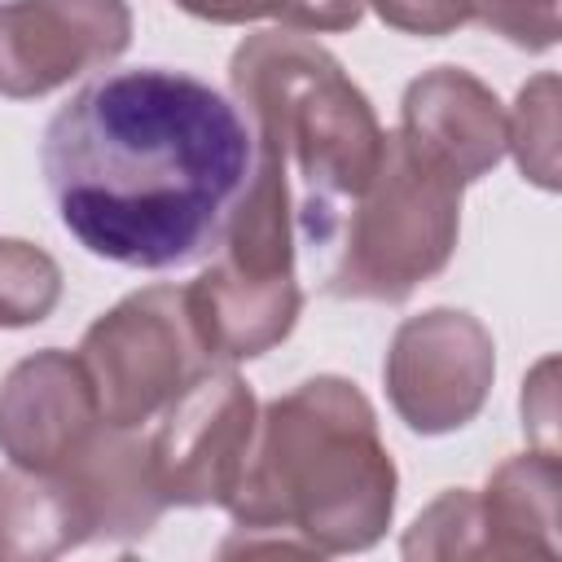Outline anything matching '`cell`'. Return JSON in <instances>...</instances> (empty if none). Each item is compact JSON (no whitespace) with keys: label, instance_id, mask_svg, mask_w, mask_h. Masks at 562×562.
<instances>
[{"label":"cell","instance_id":"obj_13","mask_svg":"<svg viewBox=\"0 0 562 562\" xmlns=\"http://www.w3.org/2000/svg\"><path fill=\"white\" fill-rule=\"evenodd\" d=\"M79 544H88V522L61 474L0 470V562H40Z\"/></svg>","mask_w":562,"mask_h":562},{"label":"cell","instance_id":"obj_4","mask_svg":"<svg viewBox=\"0 0 562 562\" xmlns=\"http://www.w3.org/2000/svg\"><path fill=\"white\" fill-rule=\"evenodd\" d=\"M461 189L400 132H386L378 171L334 237L325 290L334 299L404 303L448 268L461 237Z\"/></svg>","mask_w":562,"mask_h":562},{"label":"cell","instance_id":"obj_10","mask_svg":"<svg viewBox=\"0 0 562 562\" xmlns=\"http://www.w3.org/2000/svg\"><path fill=\"white\" fill-rule=\"evenodd\" d=\"M395 132L457 184L483 180L505 158V105L479 75L461 66L417 75L404 88Z\"/></svg>","mask_w":562,"mask_h":562},{"label":"cell","instance_id":"obj_6","mask_svg":"<svg viewBox=\"0 0 562 562\" xmlns=\"http://www.w3.org/2000/svg\"><path fill=\"white\" fill-rule=\"evenodd\" d=\"M255 422L259 404L255 391L237 378V369L224 360L206 364L158 413V430L145 439L149 474L162 505H228L255 439Z\"/></svg>","mask_w":562,"mask_h":562},{"label":"cell","instance_id":"obj_8","mask_svg":"<svg viewBox=\"0 0 562 562\" xmlns=\"http://www.w3.org/2000/svg\"><path fill=\"white\" fill-rule=\"evenodd\" d=\"M132 44L127 0H4L0 97L31 101L110 66Z\"/></svg>","mask_w":562,"mask_h":562},{"label":"cell","instance_id":"obj_21","mask_svg":"<svg viewBox=\"0 0 562 562\" xmlns=\"http://www.w3.org/2000/svg\"><path fill=\"white\" fill-rule=\"evenodd\" d=\"M364 18V0H303L299 13V31L316 35V31H351Z\"/></svg>","mask_w":562,"mask_h":562},{"label":"cell","instance_id":"obj_3","mask_svg":"<svg viewBox=\"0 0 562 562\" xmlns=\"http://www.w3.org/2000/svg\"><path fill=\"white\" fill-rule=\"evenodd\" d=\"M228 88L250 132V162L281 176L294 198L299 241L334 246L386 145L369 97L329 48L285 26L233 48Z\"/></svg>","mask_w":562,"mask_h":562},{"label":"cell","instance_id":"obj_12","mask_svg":"<svg viewBox=\"0 0 562 562\" xmlns=\"http://www.w3.org/2000/svg\"><path fill=\"white\" fill-rule=\"evenodd\" d=\"M558 452H518L487 474L479 501L483 558H558Z\"/></svg>","mask_w":562,"mask_h":562},{"label":"cell","instance_id":"obj_11","mask_svg":"<svg viewBox=\"0 0 562 562\" xmlns=\"http://www.w3.org/2000/svg\"><path fill=\"white\" fill-rule=\"evenodd\" d=\"M88 522V544L97 540H140L162 518V496L149 474V448L136 430L101 422L88 448L57 470Z\"/></svg>","mask_w":562,"mask_h":562},{"label":"cell","instance_id":"obj_15","mask_svg":"<svg viewBox=\"0 0 562 562\" xmlns=\"http://www.w3.org/2000/svg\"><path fill=\"white\" fill-rule=\"evenodd\" d=\"M61 303L57 259L22 237H0V329H26Z\"/></svg>","mask_w":562,"mask_h":562},{"label":"cell","instance_id":"obj_5","mask_svg":"<svg viewBox=\"0 0 562 562\" xmlns=\"http://www.w3.org/2000/svg\"><path fill=\"white\" fill-rule=\"evenodd\" d=\"M79 364L110 426L140 430L211 360L176 285H145L101 312L79 338Z\"/></svg>","mask_w":562,"mask_h":562},{"label":"cell","instance_id":"obj_9","mask_svg":"<svg viewBox=\"0 0 562 562\" xmlns=\"http://www.w3.org/2000/svg\"><path fill=\"white\" fill-rule=\"evenodd\" d=\"M92 382L75 351L44 347L0 382V452L40 474H57L101 430Z\"/></svg>","mask_w":562,"mask_h":562},{"label":"cell","instance_id":"obj_19","mask_svg":"<svg viewBox=\"0 0 562 562\" xmlns=\"http://www.w3.org/2000/svg\"><path fill=\"white\" fill-rule=\"evenodd\" d=\"M184 13L202 18V22H220V26H246V22H281L285 31H299V13L303 0H176Z\"/></svg>","mask_w":562,"mask_h":562},{"label":"cell","instance_id":"obj_14","mask_svg":"<svg viewBox=\"0 0 562 562\" xmlns=\"http://www.w3.org/2000/svg\"><path fill=\"white\" fill-rule=\"evenodd\" d=\"M505 154H514L522 180L558 189V75H536L518 88L514 114H505Z\"/></svg>","mask_w":562,"mask_h":562},{"label":"cell","instance_id":"obj_7","mask_svg":"<svg viewBox=\"0 0 562 562\" xmlns=\"http://www.w3.org/2000/svg\"><path fill=\"white\" fill-rule=\"evenodd\" d=\"M496 378V342L479 316L430 307L408 316L386 347L382 382L395 417L413 435H452L470 426Z\"/></svg>","mask_w":562,"mask_h":562},{"label":"cell","instance_id":"obj_16","mask_svg":"<svg viewBox=\"0 0 562 562\" xmlns=\"http://www.w3.org/2000/svg\"><path fill=\"white\" fill-rule=\"evenodd\" d=\"M404 558L426 562V558H483V531H479V501L470 487H448L435 496L413 527L404 531L400 544Z\"/></svg>","mask_w":562,"mask_h":562},{"label":"cell","instance_id":"obj_1","mask_svg":"<svg viewBox=\"0 0 562 562\" xmlns=\"http://www.w3.org/2000/svg\"><path fill=\"white\" fill-rule=\"evenodd\" d=\"M40 167L88 255L162 272L215 250L250 176V132L198 75L136 66L83 83L48 119Z\"/></svg>","mask_w":562,"mask_h":562},{"label":"cell","instance_id":"obj_17","mask_svg":"<svg viewBox=\"0 0 562 562\" xmlns=\"http://www.w3.org/2000/svg\"><path fill=\"white\" fill-rule=\"evenodd\" d=\"M474 18L527 53L558 44V0H474Z\"/></svg>","mask_w":562,"mask_h":562},{"label":"cell","instance_id":"obj_2","mask_svg":"<svg viewBox=\"0 0 562 562\" xmlns=\"http://www.w3.org/2000/svg\"><path fill=\"white\" fill-rule=\"evenodd\" d=\"M395 487L400 474L364 391L316 373L259 408L224 509L250 540L246 553H360L386 536Z\"/></svg>","mask_w":562,"mask_h":562},{"label":"cell","instance_id":"obj_20","mask_svg":"<svg viewBox=\"0 0 562 562\" xmlns=\"http://www.w3.org/2000/svg\"><path fill=\"white\" fill-rule=\"evenodd\" d=\"M553 369L558 360H540L536 373L522 382V426L544 435V448H553Z\"/></svg>","mask_w":562,"mask_h":562},{"label":"cell","instance_id":"obj_18","mask_svg":"<svg viewBox=\"0 0 562 562\" xmlns=\"http://www.w3.org/2000/svg\"><path fill=\"white\" fill-rule=\"evenodd\" d=\"M364 9H373L391 31L422 40L452 35L474 18V0H364Z\"/></svg>","mask_w":562,"mask_h":562}]
</instances>
